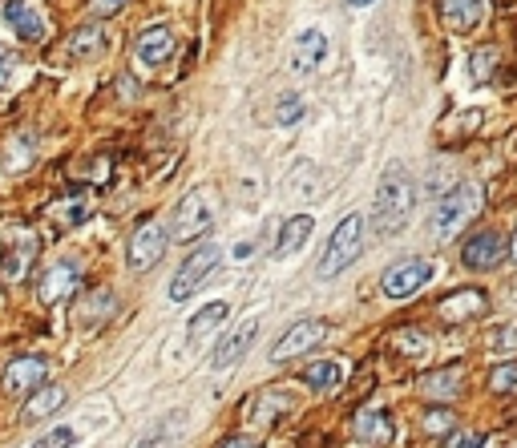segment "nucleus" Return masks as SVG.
I'll return each mask as SVG.
<instances>
[{"label": "nucleus", "mask_w": 517, "mask_h": 448, "mask_svg": "<svg viewBox=\"0 0 517 448\" xmlns=\"http://www.w3.org/2000/svg\"><path fill=\"white\" fill-rule=\"evenodd\" d=\"M186 440V412L178 408V412H166L142 440H138V448H178Z\"/></svg>", "instance_id": "f3484780"}, {"label": "nucleus", "mask_w": 517, "mask_h": 448, "mask_svg": "<svg viewBox=\"0 0 517 448\" xmlns=\"http://www.w3.org/2000/svg\"><path fill=\"white\" fill-rule=\"evenodd\" d=\"M122 5H126V0H93V13L97 17H114Z\"/></svg>", "instance_id": "e433bc0d"}, {"label": "nucleus", "mask_w": 517, "mask_h": 448, "mask_svg": "<svg viewBox=\"0 0 517 448\" xmlns=\"http://www.w3.org/2000/svg\"><path fill=\"white\" fill-rule=\"evenodd\" d=\"M328 49H332V41H328V33L324 29H299L295 37H291V69L299 73V77H312L324 61H328Z\"/></svg>", "instance_id": "1a4fd4ad"}, {"label": "nucleus", "mask_w": 517, "mask_h": 448, "mask_svg": "<svg viewBox=\"0 0 517 448\" xmlns=\"http://www.w3.org/2000/svg\"><path fill=\"white\" fill-rule=\"evenodd\" d=\"M417 210V178H412L404 166H392L384 170L380 186H376V198H372V222L380 235H396L408 214Z\"/></svg>", "instance_id": "f257e3e1"}, {"label": "nucleus", "mask_w": 517, "mask_h": 448, "mask_svg": "<svg viewBox=\"0 0 517 448\" xmlns=\"http://www.w3.org/2000/svg\"><path fill=\"white\" fill-rule=\"evenodd\" d=\"M5 25H9L21 41H29V45L45 41V33H49V21H45V13L37 9V0H5Z\"/></svg>", "instance_id": "f8f14e48"}, {"label": "nucleus", "mask_w": 517, "mask_h": 448, "mask_svg": "<svg viewBox=\"0 0 517 448\" xmlns=\"http://www.w3.org/2000/svg\"><path fill=\"white\" fill-rule=\"evenodd\" d=\"M33 166V138H9V146H5V170H13V174H21V170H29Z\"/></svg>", "instance_id": "bb28decb"}, {"label": "nucleus", "mask_w": 517, "mask_h": 448, "mask_svg": "<svg viewBox=\"0 0 517 448\" xmlns=\"http://www.w3.org/2000/svg\"><path fill=\"white\" fill-rule=\"evenodd\" d=\"M396 344H400V348H408L412 356H425V352H429V340H425V335H400Z\"/></svg>", "instance_id": "c9c22d12"}, {"label": "nucleus", "mask_w": 517, "mask_h": 448, "mask_svg": "<svg viewBox=\"0 0 517 448\" xmlns=\"http://www.w3.org/2000/svg\"><path fill=\"white\" fill-rule=\"evenodd\" d=\"M77 444V432L69 428V424H57V428H49L45 436H37L29 448H73Z\"/></svg>", "instance_id": "c85d7f7f"}, {"label": "nucleus", "mask_w": 517, "mask_h": 448, "mask_svg": "<svg viewBox=\"0 0 517 448\" xmlns=\"http://www.w3.org/2000/svg\"><path fill=\"white\" fill-rule=\"evenodd\" d=\"M493 352H517V323H509V327H501V331H493L489 340H485Z\"/></svg>", "instance_id": "2f4dec72"}, {"label": "nucleus", "mask_w": 517, "mask_h": 448, "mask_svg": "<svg viewBox=\"0 0 517 448\" xmlns=\"http://www.w3.org/2000/svg\"><path fill=\"white\" fill-rule=\"evenodd\" d=\"M481 448H501V444H497V440H485V444H481Z\"/></svg>", "instance_id": "79ce46f5"}, {"label": "nucleus", "mask_w": 517, "mask_h": 448, "mask_svg": "<svg viewBox=\"0 0 517 448\" xmlns=\"http://www.w3.org/2000/svg\"><path fill=\"white\" fill-rule=\"evenodd\" d=\"M303 384H307V388H316V392H332V388H340V384H344V364H336V360H320V364H312V368H303Z\"/></svg>", "instance_id": "4be33fe9"}, {"label": "nucleus", "mask_w": 517, "mask_h": 448, "mask_svg": "<svg viewBox=\"0 0 517 448\" xmlns=\"http://www.w3.org/2000/svg\"><path fill=\"white\" fill-rule=\"evenodd\" d=\"M219 448H259V440H255V436H231V440H223Z\"/></svg>", "instance_id": "4c0bfd02"}, {"label": "nucleus", "mask_w": 517, "mask_h": 448, "mask_svg": "<svg viewBox=\"0 0 517 448\" xmlns=\"http://www.w3.org/2000/svg\"><path fill=\"white\" fill-rule=\"evenodd\" d=\"M453 424H457V416H453L449 408H429V412H425V428H429V432H449Z\"/></svg>", "instance_id": "473e14b6"}, {"label": "nucleus", "mask_w": 517, "mask_h": 448, "mask_svg": "<svg viewBox=\"0 0 517 448\" xmlns=\"http://www.w3.org/2000/svg\"><path fill=\"white\" fill-rule=\"evenodd\" d=\"M106 33H101L97 25H85V29H77L73 37H69V45H65V53L73 57V61H93V57H101L106 53Z\"/></svg>", "instance_id": "412c9836"}, {"label": "nucleus", "mask_w": 517, "mask_h": 448, "mask_svg": "<svg viewBox=\"0 0 517 448\" xmlns=\"http://www.w3.org/2000/svg\"><path fill=\"white\" fill-rule=\"evenodd\" d=\"M166 251V231H162V222H142V227L130 235V247H126V263L130 271H150Z\"/></svg>", "instance_id": "9d476101"}, {"label": "nucleus", "mask_w": 517, "mask_h": 448, "mask_svg": "<svg viewBox=\"0 0 517 448\" xmlns=\"http://www.w3.org/2000/svg\"><path fill=\"white\" fill-rule=\"evenodd\" d=\"M227 315H231V307L223 303V299H215V303H206V307H198L194 311V319L186 323V335H182V344L190 348V344H202L206 335H211L219 323H227Z\"/></svg>", "instance_id": "6ab92c4d"}, {"label": "nucleus", "mask_w": 517, "mask_h": 448, "mask_svg": "<svg viewBox=\"0 0 517 448\" xmlns=\"http://www.w3.org/2000/svg\"><path fill=\"white\" fill-rule=\"evenodd\" d=\"M441 17L453 33H473L489 17V0H441Z\"/></svg>", "instance_id": "dca6fc26"}, {"label": "nucleus", "mask_w": 517, "mask_h": 448, "mask_svg": "<svg viewBox=\"0 0 517 448\" xmlns=\"http://www.w3.org/2000/svg\"><path fill=\"white\" fill-rule=\"evenodd\" d=\"M352 9H368V5H376V0H348Z\"/></svg>", "instance_id": "a19ab883"}, {"label": "nucleus", "mask_w": 517, "mask_h": 448, "mask_svg": "<svg viewBox=\"0 0 517 448\" xmlns=\"http://www.w3.org/2000/svg\"><path fill=\"white\" fill-rule=\"evenodd\" d=\"M61 404H65V388H57V384L37 388V392L29 396V404H25V420H45V416H53Z\"/></svg>", "instance_id": "b1692460"}, {"label": "nucleus", "mask_w": 517, "mask_h": 448, "mask_svg": "<svg viewBox=\"0 0 517 448\" xmlns=\"http://www.w3.org/2000/svg\"><path fill=\"white\" fill-rule=\"evenodd\" d=\"M489 388H493V392H517V364L493 368V376H489Z\"/></svg>", "instance_id": "7c9ffc66"}, {"label": "nucleus", "mask_w": 517, "mask_h": 448, "mask_svg": "<svg viewBox=\"0 0 517 448\" xmlns=\"http://www.w3.org/2000/svg\"><path fill=\"white\" fill-rule=\"evenodd\" d=\"M255 331H259V315L255 311H247L239 323H231L227 327V335L215 344V356H211V368L215 372H227V368H235L247 352H251V340H255Z\"/></svg>", "instance_id": "423d86ee"}, {"label": "nucleus", "mask_w": 517, "mask_h": 448, "mask_svg": "<svg viewBox=\"0 0 517 448\" xmlns=\"http://www.w3.org/2000/svg\"><path fill=\"white\" fill-rule=\"evenodd\" d=\"M247 255H251V243H239V247H235V259H239V263H243V259H247Z\"/></svg>", "instance_id": "ea45409f"}, {"label": "nucleus", "mask_w": 517, "mask_h": 448, "mask_svg": "<svg viewBox=\"0 0 517 448\" xmlns=\"http://www.w3.org/2000/svg\"><path fill=\"white\" fill-rule=\"evenodd\" d=\"M219 263H223V247H215V243L202 247V251H194V255L178 267V275L170 279V299H174V303H186L206 279L219 271Z\"/></svg>", "instance_id": "39448f33"}, {"label": "nucleus", "mask_w": 517, "mask_h": 448, "mask_svg": "<svg viewBox=\"0 0 517 448\" xmlns=\"http://www.w3.org/2000/svg\"><path fill=\"white\" fill-rule=\"evenodd\" d=\"M477 210H481V190H477L473 182L449 190V194L437 202V210H433V235H437V239H453Z\"/></svg>", "instance_id": "20e7f679"}, {"label": "nucleus", "mask_w": 517, "mask_h": 448, "mask_svg": "<svg viewBox=\"0 0 517 448\" xmlns=\"http://www.w3.org/2000/svg\"><path fill=\"white\" fill-rule=\"evenodd\" d=\"M312 214H295V218H287V222H279V239H275V247H271V255L275 259H287V255H295L307 239H312Z\"/></svg>", "instance_id": "a211bd4d"}, {"label": "nucleus", "mask_w": 517, "mask_h": 448, "mask_svg": "<svg viewBox=\"0 0 517 448\" xmlns=\"http://www.w3.org/2000/svg\"><path fill=\"white\" fill-rule=\"evenodd\" d=\"M303 114H307L303 97H299V93H283L279 105H275V126H279V130H291V126L303 122Z\"/></svg>", "instance_id": "a878e982"}, {"label": "nucleus", "mask_w": 517, "mask_h": 448, "mask_svg": "<svg viewBox=\"0 0 517 448\" xmlns=\"http://www.w3.org/2000/svg\"><path fill=\"white\" fill-rule=\"evenodd\" d=\"M215 194L206 190V186H198V190H190L182 202H178V210H174V239L178 243H194L198 235H206L215 227Z\"/></svg>", "instance_id": "7ed1b4c3"}, {"label": "nucleus", "mask_w": 517, "mask_h": 448, "mask_svg": "<svg viewBox=\"0 0 517 448\" xmlns=\"http://www.w3.org/2000/svg\"><path fill=\"white\" fill-rule=\"evenodd\" d=\"M324 335H328V323L324 319H299V323H291L279 340H275V348H271V364H287L291 356H303L307 348H316Z\"/></svg>", "instance_id": "0eeeda50"}, {"label": "nucleus", "mask_w": 517, "mask_h": 448, "mask_svg": "<svg viewBox=\"0 0 517 448\" xmlns=\"http://www.w3.org/2000/svg\"><path fill=\"white\" fill-rule=\"evenodd\" d=\"M77 283H81V263H77V259H57V263H49V271L41 275L37 295H41V303H61L65 295L77 291Z\"/></svg>", "instance_id": "4468645a"}, {"label": "nucleus", "mask_w": 517, "mask_h": 448, "mask_svg": "<svg viewBox=\"0 0 517 448\" xmlns=\"http://www.w3.org/2000/svg\"><path fill=\"white\" fill-rule=\"evenodd\" d=\"M283 408H291V400H287V396H263V400H259V408H255V416H259V420H267L271 412H283Z\"/></svg>", "instance_id": "f704fd0d"}, {"label": "nucleus", "mask_w": 517, "mask_h": 448, "mask_svg": "<svg viewBox=\"0 0 517 448\" xmlns=\"http://www.w3.org/2000/svg\"><path fill=\"white\" fill-rule=\"evenodd\" d=\"M392 416L388 412H364V416H356V436L360 440H368V444H388L392 440Z\"/></svg>", "instance_id": "5701e85b"}, {"label": "nucleus", "mask_w": 517, "mask_h": 448, "mask_svg": "<svg viewBox=\"0 0 517 448\" xmlns=\"http://www.w3.org/2000/svg\"><path fill=\"white\" fill-rule=\"evenodd\" d=\"M17 73H21V57L9 45H0V89H9Z\"/></svg>", "instance_id": "c756f323"}, {"label": "nucleus", "mask_w": 517, "mask_h": 448, "mask_svg": "<svg viewBox=\"0 0 517 448\" xmlns=\"http://www.w3.org/2000/svg\"><path fill=\"white\" fill-rule=\"evenodd\" d=\"M45 380H49V360H45V356H17V360H9L5 376H0L5 392H13V396L37 392Z\"/></svg>", "instance_id": "9b49d317"}, {"label": "nucleus", "mask_w": 517, "mask_h": 448, "mask_svg": "<svg viewBox=\"0 0 517 448\" xmlns=\"http://www.w3.org/2000/svg\"><path fill=\"white\" fill-rule=\"evenodd\" d=\"M485 444V436H477V432H469V436H461L453 448H481Z\"/></svg>", "instance_id": "58836bf2"}, {"label": "nucleus", "mask_w": 517, "mask_h": 448, "mask_svg": "<svg viewBox=\"0 0 517 448\" xmlns=\"http://www.w3.org/2000/svg\"><path fill=\"white\" fill-rule=\"evenodd\" d=\"M513 259H517V235H513Z\"/></svg>", "instance_id": "37998d69"}, {"label": "nucleus", "mask_w": 517, "mask_h": 448, "mask_svg": "<svg viewBox=\"0 0 517 448\" xmlns=\"http://www.w3.org/2000/svg\"><path fill=\"white\" fill-rule=\"evenodd\" d=\"M174 49H178V41H174V33H170L166 25H150V29H142L138 41H134V57H138V65H146V69H162V65L174 57Z\"/></svg>", "instance_id": "ddd939ff"}, {"label": "nucleus", "mask_w": 517, "mask_h": 448, "mask_svg": "<svg viewBox=\"0 0 517 448\" xmlns=\"http://www.w3.org/2000/svg\"><path fill=\"white\" fill-rule=\"evenodd\" d=\"M477 311H485V295L481 291H461V295L441 303V315H449V319H465V315H477Z\"/></svg>", "instance_id": "393cba45"}, {"label": "nucleus", "mask_w": 517, "mask_h": 448, "mask_svg": "<svg viewBox=\"0 0 517 448\" xmlns=\"http://www.w3.org/2000/svg\"><path fill=\"white\" fill-rule=\"evenodd\" d=\"M493 61H497V53H493V49L473 53V81H485V77L493 73Z\"/></svg>", "instance_id": "72a5a7b5"}, {"label": "nucleus", "mask_w": 517, "mask_h": 448, "mask_svg": "<svg viewBox=\"0 0 517 448\" xmlns=\"http://www.w3.org/2000/svg\"><path fill=\"white\" fill-rule=\"evenodd\" d=\"M429 279H433V263L429 259H400L396 267L384 271L380 287H384L388 299H408V295H417Z\"/></svg>", "instance_id": "6e6552de"}, {"label": "nucleus", "mask_w": 517, "mask_h": 448, "mask_svg": "<svg viewBox=\"0 0 517 448\" xmlns=\"http://www.w3.org/2000/svg\"><path fill=\"white\" fill-rule=\"evenodd\" d=\"M33 255H37V239H33V231H21V247L13 243V247L5 251V259H0V275H5L9 283L25 279V275H29Z\"/></svg>", "instance_id": "aec40b11"}, {"label": "nucleus", "mask_w": 517, "mask_h": 448, "mask_svg": "<svg viewBox=\"0 0 517 448\" xmlns=\"http://www.w3.org/2000/svg\"><path fill=\"white\" fill-rule=\"evenodd\" d=\"M469 271H493L505 259V235L501 231H477L461 251Z\"/></svg>", "instance_id": "2eb2a0df"}, {"label": "nucleus", "mask_w": 517, "mask_h": 448, "mask_svg": "<svg viewBox=\"0 0 517 448\" xmlns=\"http://www.w3.org/2000/svg\"><path fill=\"white\" fill-rule=\"evenodd\" d=\"M457 384H461V372H457V368H445V372L425 376V380H421V392H429V396H453Z\"/></svg>", "instance_id": "cd10ccee"}, {"label": "nucleus", "mask_w": 517, "mask_h": 448, "mask_svg": "<svg viewBox=\"0 0 517 448\" xmlns=\"http://www.w3.org/2000/svg\"><path fill=\"white\" fill-rule=\"evenodd\" d=\"M360 247H364V214H344L340 227H336L332 239H328V247H324V255H320L316 275H320V279H336L340 271H348V267L356 263Z\"/></svg>", "instance_id": "f03ea898"}]
</instances>
